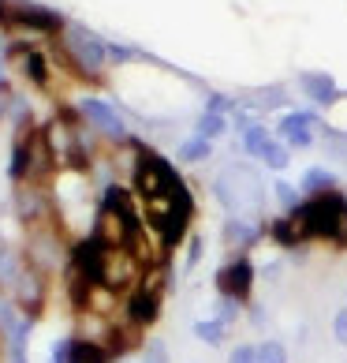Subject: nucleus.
I'll use <instances>...</instances> for the list:
<instances>
[{
  "label": "nucleus",
  "mask_w": 347,
  "mask_h": 363,
  "mask_svg": "<svg viewBox=\"0 0 347 363\" xmlns=\"http://www.w3.org/2000/svg\"><path fill=\"white\" fill-rule=\"evenodd\" d=\"M273 240H280L284 248H295L302 240H332L347 243V202L336 191L314 195L310 202L295 206L288 217H280L273 225Z\"/></svg>",
  "instance_id": "f257e3e1"
},
{
  "label": "nucleus",
  "mask_w": 347,
  "mask_h": 363,
  "mask_svg": "<svg viewBox=\"0 0 347 363\" xmlns=\"http://www.w3.org/2000/svg\"><path fill=\"white\" fill-rule=\"evenodd\" d=\"M93 240L105 243L109 251H127L131 243L139 240V221H135V214H131L127 199L119 195L116 188H109V195H105V210L98 217V232H93Z\"/></svg>",
  "instance_id": "f03ea898"
},
{
  "label": "nucleus",
  "mask_w": 347,
  "mask_h": 363,
  "mask_svg": "<svg viewBox=\"0 0 347 363\" xmlns=\"http://www.w3.org/2000/svg\"><path fill=\"white\" fill-rule=\"evenodd\" d=\"M135 188L146 195V202L153 199H176L183 195V180L176 176V168H172L165 158H157V154H142L139 161V173H135Z\"/></svg>",
  "instance_id": "7ed1b4c3"
},
{
  "label": "nucleus",
  "mask_w": 347,
  "mask_h": 363,
  "mask_svg": "<svg viewBox=\"0 0 347 363\" xmlns=\"http://www.w3.org/2000/svg\"><path fill=\"white\" fill-rule=\"evenodd\" d=\"M0 23H16V27H30V30H42V34L60 30L57 11L37 8V4H0Z\"/></svg>",
  "instance_id": "20e7f679"
},
{
  "label": "nucleus",
  "mask_w": 347,
  "mask_h": 363,
  "mask_svg": "<svg viewBox=\"0 0 347 363\" xmlns=\"http://www.w3.org/2000/svg\"><path fill=\"white\" fill-rule=\"evenodd\" d=\"M68 49H71V57L78 60V68H86V71H101L105 57H109V49L101 45V38H93V34L83 30V27H71Z\"/></svg>",
  "instance_id": "39448f33"
},
{
  "label": "nucleus",
  "mask_w": 347,
  "mask_h": 363,
  "mask_svg": "<svg viewBox=\"0 0 347 363\" xmlns=\"http://www.w3.org/2000/svg\"><path fill=\"white\" fill-rule=\"evenodd\" d=\"M49 150H52V158L64 161V165H86V154H83V142H78L75 135V127L71 124H52L49 127Z\"/></svg>",
  "instance_id": "423d86ee"
},
{
  "label": "nucleus",
  "mask_w": 347,
  "mask_h": 363,
  "mask_svg": "<svg viewBox=\"0 0 347 363\" xmlns=\"http://www.w3.org/2000/svg\"><path fill=\"white\" fill-rule=\"evenodd\" d=\"M250 281H254V270H250L247 258H235L232 266H224L220 270V277H217V289L224 292V300H247V292H250Z\"/></svg>",
  "instance_id": "0eeeda50"
},
{
  "label": "nucleus",
  "mask_w": 347,
  "mask_h": 363,
  "mask_svg": "<svg viewBox=\"0 0 347 363\" xmlns=\"http://www.w3.org/2000/svg\"><path fill=\"white\" fill-rule=\"evenodd\" d=\"M157 289H150V284H146L142 292H135L131 296V304H127V318L135 322V326H150V322L157 318Z\"/></svg>",
  "instance_id": "6e6552de"
},
{
  "label": "nucleus",
  "mask_w": 347,
  "mask_h": 363,
  "mask_svg": "<svg viewBox=\"0 0 347 363\" xmlns=\"http://www.w3.org/2000/svg\"><path fill=\"white\" fill-rule=\"evenodd\" d=\"M83 113H86V116H90V120L98 124V127H101V132H109V135H119V139H124V132H127L124 120H119V116H116L109 105H105V101H98V98L83 101Z\"/></svg>",
  "instance_id": "1a4fd4ad"
},
{
  "label": "nucleus",
  "mask_w": 347,
  "mask_h": 363,
  "mask_svg": "<svg viewBox=\"0 0 347 363\" xmlns=\"http://www.w3.org/2000/svg\"><path fill=\"white\" fill-rule=\"evenodd\" d=\"M310 124H317V116H314V113H291V116H284L280 132L288 135L291 146H310V132H306Z\"/></svg>",
  "instance_id": "9d476101"
},
{
  "label": "nucleus",
  "mask_w": 347,
  "mask_h": 363,
  "mask_svg": "<svg viewBox=\"0 0 347 363\" xmlns=\"http://www.w3.org/2000/svg\"><path fill=\"white\" fill-rule=\"evenodd\" d=\"M302 90H306V98L317 101V105L336 101V83H332L325 71H306V75H302Z\"/></svg>",
  "instance_id": "9b49d317"
},
{
  "label": "nucleus",
  "mask_w": 347,
  "mask_h": 363,
  "mask_svg": "<svg viewBox=\"0 0 347 363\" xmlns=\"http://www.w3.org/2000/svg\"><path fill=\"white\" fill-rule=\"evenodd\" d=\"M16 57H19L23 75H26L34 86H45V83H49V68H45V60L37 57V53H30V49H16Z\"/></svg>",
  "instance_id": "f8f14e48"
},
{
  "label": "nucleus",
  "mask_w": 347,
  "mask_h": 363,
  "mask_svg": "<svg viewBox=\"0 0 347 363\" xmlns=\"http://www.w3.org/2000/svg\"><path fill=\"white\" fill-rule=\"evenodd\" d=\"M19 304L26 311V318L37 311V304H42V284H37V277L30 281V274H23V284H19Z\"/></svg>",
  "instance_id": "ddd939ff"
},
{
  "label": "nucleus",
  "mask_w": 347,
  "mask_h": 363,
  "mask_svg": "<svg viewBox=\"0 0 347 363\" xmlns=\"http://www.w3.org/2000/svg\"><path fill=\"white\" fill-rule=\"evenodd\" d=\"M109 356L101 352L93 341H71V363H105Z\"/></svg>",
  "instance_id": "4468645a"
},
{
  "label": "nucleus",
  "mask_w": 347,
  "mask_h": 363,
  "mask_svg": "<svg viewBox=\"0 0 347 363\" xmlns=\"http://www.w3.org/2000/svg\"><path fill=\"white\" fill-rule=\"evenodd\" d=\"M302 188L314 191V195H325L329 188H336V180H332L325 168H310V173H306V180H302Z\"/></svg>",
  "instance_id": "2eb2a0df"
},
{
  "label": "nucleus",
  "mask_w": 347,
  "mask_h": 363,
  "mask_svg": "<svg viewBox=\"0 0 347 363\" xmlns=\"http://www.w3.org/2000/svg\"><path fill=\"white\" fill-rule=\"evenodd\" d=\"M265 142H269V135H265L261 124H247V127H243V146H247V154H261Z\"/></svg>",
  "instance_id": "dca6fc26"
},
{
  "label": "nucleus",
  "mask_w": 347,
  "mask_h": 363,
  "mask_svg": "<svg viewBox=\"0 0 347 363\" xmlns=\"http://www.w3.org/2000/svg\"><path fill=\"white\" fill-rule=\"evenodd\" d=\"M180 158L183 161H202V158H209V139H187L183 146H180Z\"/></svg>",
  "instance_id": "f3484780"
},
{
  "label": "nucleus",
  "mask_w": 347,
  "mask_h": 363,
  "mask_svg": "<svg viewBox=\"0 0 347 363\" xmlns=\"http://www.w3.org/2000/svg\"><path fill=\"white\" fill-rule=\"evenodd\" d=\"M26 165H30V146L19 139V142H16V154H11V168H8L11 180H23V176H26Z\"/></svg>",
  "instance_id": "a211bd4d"
},
{
  "label": "nucleus",
  "mask_w": 347,
  "mask_h": 363,
  "mask_svg": "<svg viewBox=\"0 0 347 363\" xmlns=\"http://www.w3.org/2000/svg\"><path fill=\"white\" fill-rule=\"evenodd\" d=\"M198 135H202V139L224 135V116H220V113H206L202 120H198Z\"/></svg>",
  "instance_id": "6ab92c4d"
},
{
  "label": "nucleus",
  "mask_w": 347,
  "mask_h": 363,
  "mask_svg": "<svg viewBox=\"0 0 347 363\" xmlns=\"http://www.w3.org/2000/svg\"><path fill=\"white\" fill-rule=\"evenodd\" d=\"M258 158L269 165V168H284V165H288V150L280 146V142H265V150L258 154Z\"/></svg>",
  "instance_id": "aec40b11"
},
{
  "label": "nucleus",
  "mask_w": 347,
  "mask_h": 363,
  "mask_svg": "<svg viewBox=\"0 0 347 363\" xmlns=\"http://www.w3.org/2000/svg\"><path fill=\"white\" fill-rule=\"evenodd\" d=\"M194 333L202 337L206 345H220V341H224V322H198Z\"/></svg>",
  "instance_id": "412c9836"
},
{
  "label": "nucleus",
  "mask_w": 347,
  "mask_h": 363,
  "mask_svg": "<svg viewBox=\"0 0 347 363\" xmlns=\"http://www.w3.org/2000/svg\"><path fill=\"white\" fill-rule=\"evenodd\" d=\"M258 363H288L284 345H280V341H265V345L258 348Z\"/></svg>",
  "instance_id": "4be33fe9"
},
{
  "label": "nucleus",
  "mask_w": 347,
  "mask_h": 363,
  "mask_svg": "<svg viewBox=\"0 0 347 363\" xmlns=\"http://www.w3.org/2000/svg\"><path fill=\"white\" fill-rule=\"evenodd\" d=\"M224 236H228V243H250V240H254V229L243 225V221H228Z\"/></svg>",
  "instance_id": "5701e85b"
},
{
  "label": "nucleus",
  "mask_w": 347,
  "mask_h": 363,
  "mask_svg": "<svg viewBox=\"0 0 347 363\" xmlns=\"http://www.w3.org/2000/svg\"><path fill=\"white\" fill-rule=\"evenodd\" d=\"M232 363H258V348H250V345H239L235 352H232Z\"/></svg>",
  "instance_id": "b1692460"
},
{
  "label": "nucleus",
  "mask_w": 347,
  "mask_h": 363,
  "mask_svg": "<svg viewBox=\"0 0 347 363\" xmlns=\"http://www.w3.org/2000/svg\"><path fill=\"white\" fill-rule=\"evenodd\" d=\"M146 363H168V348L161 341H150V352H146Z\"/></svg>",
  "instance_id": "393cba45"
},
{
  "label": "nucleus",
  "mask_w": 347,
  "mask_h": 363,
  "mask_svg": "<svg viewBox=\"0 0 347 363\" xmlns=\"http://www.w3.org/2000/svg\"><path fill=\"white\" fill-rule=\"evenodd\" d=\"M52 363H71V341H57V345H52Z\"/></svg>",
  "instance_id": "a878e982"
},
{
  "label": "nucleus",
  "mask_w": 347,
  "mask_h": 363,
  "mask_svg": "<svg viewBox=\"0 0 347 363\" xmlns=\"http://www.w3.org/2000/svg\"><path fill=\"white\" fill-rule=\"evenodd\" d=\"M332 330H336V341H340V345H347V307L336 315V322H332Z\"/></svg>",
  "instance_id": "bb28decb"
},
{
  "label": "nucleus",
  "mask_w": 347,
  "mask_h": 363,
  "mask_svg": "<svg viewBox=\"0 0 347 363\" xmlns=\"http://www.w3.org/2000/svg\"><path fill=\"white\" fill-rule=\"evenodd\" d=\"M109 57L124 64V60H131V57H135V49H127V45H119V42H116V45H109Z\"/></svg>",
  "instance_id": "cd10ccee"
},
{
  "label": "nucleus",
  "mask_w": 347,
  "mask_h": 363,
  "mask_svg": "<svg viewBox=\"0 0 347 363\" xmlns=\"http://www.w3.org/2000/svg\"><path fill=\"white\" fill-rule=\"evenodd\" d=\"M276 195H280V202L295 206V191H291V184H276Z\"/></svg>",
  "instance_id": "c85d7f7f"
},
{
  "label": "nucleus",
  "mask_w": 347,
  "mask_h": 363,
  "mask_svg": "<svg viewBox=\"0 0 347 363\" xmlns=\"http://www.w3.org/2000/svg\"><path fill=\"white\" fill-rule=\"evenodd\" d=\"M224 105H228V101H224L220 94H213V98H209V109H206V113H220Z\"/></svg>",
  "instance_id": "c756f323"
}]
</instances>
